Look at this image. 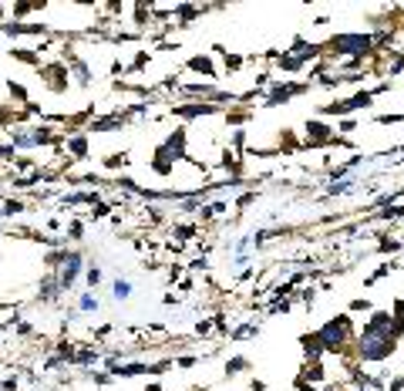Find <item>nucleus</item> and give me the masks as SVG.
Instances as JSON below:
<instances>
[{"label":"nucleus","instance_id":"1","mask_svg":"<svg viewBox=\"0 0 404 391\" xmlns=\"http://www.w3.org/2000/svg\"><path fill=\"white\" fill-rule=\"evenodd\" d=\"M37 78H41V84L48 88L50 95H68V91L75 88L71 68H68L61 57H50V61H44V64L37 68Z\"/></svg>","mask_w":404,"mask_h":391},{"label":"nucleus","instance_id":"26","mask_svg":"<svg viewBox=\"0 0 404 391\" xmlns=\"http://www.w3.org/2000/svg\"><path fill=\"white\" fill-rule=\"evenodd\" d=\"M131 290H135V284H131L128 277H115V280H111V297H115V300H122V304L131 297Z\"/></svg>","mask_w":404,"mask_h":391},{"label":"nucleus","instance_id":"25","mask_svg":"<svg viewBox=\"0 0 404 391\" xmlns=\"http://www.w3.org/2000/svg\"><path fill=\"white\" fill-rule=\"evenodd\" d=\"M101 300L95 297V290H81L77 293V313H98Z\"/></svg>","mask_w":404,"mask_h":391},{"label":"nucleus","instance_id":"43","mask_svg":"<svg viewBox=\"0 0 404 391\" xmlns=\"http://www.w3.org/2000/svg\"><path fill=\"white\" fill-rule=\"evenodd\" d=\"M384 391H404V374H394V378H387V388Z\"/></svg>","mask_w":404,"mask_h":391},{"label":"nucleus","instance_id":"27","mask_svg":"<svg viewBox=\"0 0 404 391\" xmlns=\"http://www.w3.org/2000/svg\"><path fill=\"white\" fill-rule=\"evenodd\" d=\"M84 219H88V223H101V219H111V203H104V199H101V203H95V206L84 212Z\"/></svg>","mask_w":404,"mask_h":391},{"label":"nucleus","instance_id":"34","mask_svg":"<svg viewBox=\"0 0 404 391\" xmlns=\"http://www.w3.org/2000/svg\"><path fill=\"white\" fill-rule=\"evenodd\" d=\"M216 327H212V317H202V320H196V327H192V338H209Z\"/></svg>","mask_w":404,"mask_h":391},{"label":"nucleus","instance_id":"36","mask_svg":"<svg viewBox=\"0 0 404 391\" xmlns=\"http://www.w3.org/2000/svg\"><path fill=\"white\" fill-rule=\"evenodd\" d=\"M357 129H360V122H357V118H340V122H337V135H344V138H347L351 131H357Z\"/></svg>","mask_w":404,"mask_h":391},{"label":"nucleus","instance_id":"33","mask_svg":"<svg viewBox=\"0 0 404 391\" xmlns=\"http://www.w3.org/2000/svg\"><path fill=\"white\" fill-rule=\"evenodd\" d=\"M185 270H189V273H205V270H209V253H199V257H192V260L185 263Z\"/></svg>","mask_w":404,"mask_h":391},{"label":"nucleus","instance_id":"2","mask_svg":"<svg viewBox=\"0 0 404 391\" xmlns=\"http://www.w3.org/2000/svg\"><path fill=\"white\" fill-rule=\"evenodd\" d=\"M313 88V81H293V78H273V84L266 88V98L263 108H279V104H290L293 98H300Z\"/></svg>","mask_w":404,"mask_h":391},{"label":"nucleus","instance_id":"37","mask_svg":"<svg viewBox=\"0 0 404 391\" xmlns=\"http://www.w3.org/2000/svg\"><path fill=\"white\" fill-rule=\"evenodd\" d=\"M91 381H95L98 388H108V385L115 381V374H111V371H91Z\"/></svg>","mask_w":404,"mask_h":391},{"label":"nucleus","instance_id":"5","mask_svg":"<svg viewBox=\"0 0 404 391\" xmlns=\"http://www.w3.org/2000/svg\"><path fill=\"white\" fill-rule=\"evenodd\" d=\"M158 145L176 158V162H185V158H189V125H182V122H178L176 129L165 131V138H162Z\"/></svg>","mask_w":404,"mask_h":391},{"label":"nucleus","instance_id":"42","mask_svg":"<svg viewBox=\"0 0 404 391\" xmlns=\"http://www.w3.org/2000/svg\"><path fill=\"white\" fill-rule=\"evenodd\" d=\"M293 388H297V391H324L320 385H310V381H306V378H300V374L293 378Z\"/></svg>","mask_w":404,"mask_h":391},{"label":"nucleus","instance_id":"23","mask_svg":"<svg viewBox=\"0 0 404 391\" xmlns=\"http://www.w3.org/2000/svg\"><path fill=\"white\" fill-rule=\"evenodd\" d=\"M152 64V51L149 48H142V51H135V57H131V64L125 68V78H131V75H142L145 68Z\"/></svg>","mask_w":404,"mask_h":391},{"label":"nucleus","instance_id":"13","mask_svg":"<svg viewBox=\"0 0 404 391\" xmlns=\"http://www.w3.org/2000/svg\"><path fill=\"white\" fill-rule=\"evenodd\" d=\"M27 209H30V199H24V196H3L0 199V223H7V219H17V216H24Z\"/></svg>","mask_w":404,"mask_h":391},{"label":"nucleus","instance_id":"9","mask_svg":"<svg viewBox=\"0 0 404 391\" xmlns=\"http://www.w3.org/2000/svg\"><path fill=\"white\" fill-rule=\"evenodd\" d=\"M176 158L169 156L162 145H155L152 149V156H149V172L152 176H158V179H169V176H176Z\"/></svg>","mask_w":404,"mask_h":391},{"label":"nucleus","instance_id":"50","mask_svg":"<svg viewBox=\"0 0 404 391\" xmlns=\"http://www.w3.org/2000/svg\"><path fill=\"white\" fill-rule=\"evenodd\" d=\"M0 84H3V81H0Z\"/></svg>","mask_w":404,"mask_h":391},{"label":"nucleus","instance_id":"14","mask_svg":"<svg viewBox=\"0 0 404 391\" xmlns=\"http://www.w3.org/2000/svg\"><path fill=\"white\" fill-rule=\"evenodd\" d=\"M212 54H216V57H219V61H223V71H226V75H239V71H243V64H246V61H250V57H246V54L226 51V48H223V44H212Z\"/></svg>","mask_w":404,"mask_h":391},{"label":"nucleus","instance_id":"7","mask_svg":"<svg viewBox=\"0 0 404 391\" xmlns=\"http://www.w3.org/2000/svg\"><path fill=\"white\" fill-rule=\"evenodd\" d=\"M212 10H226V7H196V3H176V27L178 30H189V27L202 21L205 14Z\"/></svg>","mask_w":404,"mask_h":391},{"label":"nucleus","instance_id":"40","mask_svg":"<svg viewBox=\"0 0 404 391\" xmlns=\"http://www.w3.org/2000/svg\"><path fill=\"white\" fill-rule=\"evenodd\" d=\"M0 391H21V378H17V374L0 378Z\"/></svg>","mask_w":404,"mask_h":391},{"label":"nucleus","instance_id":"8","mask_svg":"<svg viewBox=\"0 0 404 391\" xmlns=\"http://www.w3.org/2000/svg\"><path fill=\"white\" fill-rule=\"evenodd\" d=\"M61 297H64V290H61V284H57V273H48L44 270V277H41V284H37V304H44V307H50V304H61Z\"/></svg>","mask_w":404,"mask_h":391},{"label":"nucleus","instance_id":"19","mask_svg":"<svg viewBox=\"0 0 404 391\" xmlns=\"http://www.w3.org/2000/svg\"><path fill=\"white\" fill-rule=\"evenodd\" d=\"M3 91L10 95V104H30V91H27V84H21V81L14 78H3Z\"/></svg>","mask_w":404,"mask_h":391},{"label":"nucleus","instance_id":"30","mask_svg":"<svg viewBox=\"0 0 404 391\" xmlns=\"http://www.w3.org/2000/svg\"><path fill=\"white\" fill-rule=\"evenodd\" d=\"M145 219H149V226H165V209L158 203H149L145 206Z\"/></svg>","mask_w":404,"mask_h":391},{"label":"nucleus","instance_id":"29","mask_svg":"<svg viewBox=\"0 0 404 391\" xmlns=\"http://www.w3.org/2000/svg\"><path fill=\"white\" fill-rule=\"evenodd\" d=\"M101 280H104V270H101L98 263H88V270H84V284H88V290H98Z\"/></svg>","mask_w":404,"mask_h":391},{"label":"nucleus","instance_id":"45","mask_svg":"<svg viewBox=\"0 0 404 391\" xmlns=\"http://www.w3.org/2000/svg\"><path fill=\"white\" fill-rule=\"evenodd\" d=\"M142 391H165V385H162V381L155 378V381H149V385H145V388H142Z\"/></svg>","mask_w":404,"mask_h":391},{"label":"nucleus","instance_id":"31","mask_svg":"<svg viewBox=\"0 0 404 391\" xmlns=\"http://www.w3.org/2000/svg\"><path fill=\"white\" fill-rule=\"evenodd\" d=\"M212 327H216V334H219V338H229V331H232V327H229V313L226 311L212 313Z\"/></svg>","mask_w":404,"mask_h":391},{"label":"nucleus","instance_id":"38","mask_svg":"<svg viewBox=\"0 0 404 391\" xmlns=\"http://www.w3.org/2000/svg\"><path fill=\"white\" fill-rule=\"evenodd\" d=\"M115 331H118L115 324H101V327H95V331H91V338H95V340H108Z\"/></svg>","mask_w":404,"mask_h":391},{"label":"nucleus","instance_id":"18","mask_svg":"<svg viewBox=\"0 0 404 391\" xmlns=\"http://www.w3.org/2000/svg\"><path fill=\"white\" fill-rule=\"evenodd\" d=\"M128 162H131V149H122V152H108V156L101 158V169L104 172H125L128 169Z\"/></svg>","mask_w":404,"mask_h":391},{"label":"nucleus","instance_id":"49","mask_svg":"<svg viewBox=\"0 0 404 391\" xmlns=\"http://www.w3.org/2000/svg\"><path fill=\"white\" fill-rule=\"evenodd\" d=\"M401 243H404V230H401Z\"/></svg>","mask_w":404,"mask_h":391},{"label":"nucleus","instance_id":"12","mask_svg":"<svg viewBox=\"0 0 404 391\" xmlns=\"http://www.w3.org/2000/svg\"><path fill=\"white\" fill-rule=\"evenodd\" d=\"M131 24H135V34H149L152 27H155V17H152V3H145V0H135L131 3Z\"/></svg>","mask_w":404,"mask_h":391},{"label":"nucleus","instance_id":"41","mask_svg":"<svg viewBox=\"0 0 404 391\" xmlns=\"http://www.w3.org/2000/svg\"><path fill=\"white\" fill-rule=\"evenodd\" d=\"M176 287H178V293H192V290H196V277H192V273H185Z\"/></svg>","mask_w":404,"mask_h":391},{"label":"nucleus","instance_id":"28","mask_svg":"<svg viewBox=\"0 0 404 391\" xmlns=\"http://www.w3.org/2000/svg\"><path fill=\"white\" fill-rule=\"evenodd\" d=\"M10 331H14L17 338H34V334H37V327H34L30 320H24V317H10Z\"/></svg>","mask_w":404,"mask_h":391},{"label":"nucleus","instance_id":"22","mask_svg":"<svg viewBox=\"0 0 404 391\" xmlns=\"http://www.w3.org/2000/svg\"><path fill=\"white\" fill-rule=\"evenodd\" d=\"M84 233H88V219H84V216H71L68 226H64V239H68V243H81Z\"/></svg>","mask_w":404,"mask_h":391},{"label":"nucleus","instance_id":"10","mask_svg":"<svg viewBox=\"0 0 404 391\" xmlns=\"http://www.w3.org/2000/svg\"><path fill=\"white\" fill-rule=\"evenodd\" d=\"M252 115H256V111H252V104H232V108L223 111V122H226L229 131H243L252 122Z\"/></svg>","mask_w":404,"mask_h":391},{"label":"nucleus","instance_id":"44","mask_svg":"<svg viewBox=\"0 0 404 391\" xmlns=\"http://www.w3.org/2000/svg\"><path fill=\"white\" fill-rule=\"evenodd\" d=\"M162 304H165V307H176V304H178V293H165V297H162Z\"/></svg>","mask_w":404,"mask_h":391},{"label":"nucleus","instance_id":"47","mask_svg":"<svg viewBox=\"0 0 404 391\" xmlns=\"http://www.w3.org/2000/svg\"><path fill=\"white\" fill-rule=\"evenodd\" d=\"M351 391H374V388H351Z\"/></svg>","mask_w":404,"mask_h":391},{"label":"nucleus","instance_id":"11","mask_svg":"<svg viewBox=\"0 0 404 391\" xmlns=\"http://www.w3.org/2000/svg\"><path fill=\"white\" fill-rule=\"evenodd\" d=\"M7 57H10V61H17V64L34 68V71L44 64V57H41V51H37L34 44H10V48H7Z\"/></svg>","mask_w":404,"mask_h":391},{"label":"nucleus","instance_id":"20","mask_svg":"<svg viewBox=\"0 0 404 391\" xmlns=\"http://www.w3.org/2000/svg\"><path fill=\"white\" fill-rule=\"evenodd\" d=\"M250 367H252V361L246 358V354H232V358H226V365H223V374H226L229 381H232V378L246 374Z\"/></svg>","mask_w":404,"mask_h":391},{"label":"nucleus","instance_id":"24","mask_svg":"<svg viewBox=\"0 0 404 391\" xmlns=\"http://www.w3.org/2000/svg\"><path fill=\"white\" fill-rule=\"evenodd\" d=\"M259 334V324L256 320H243V324H236L232 331H229V340H250Z\"/></svg>","mask_w":404,"mask_h":391},{"label":"nucleus","instance_id":"32","mask_svg":"<svg viewBox=\"0 0 404 391\" xmlns=\"http://www.w3.org/2000/svg\"><path fill=\"white\" fill-rule=\"evenodd\" d=\"M374 311V304H371V297H354L351 304H347V313H371Z\"/></svg>","mask_w":404,"mask_h":391},{"label":"nucleus","instance_id":"39","mask_svg":"<svg viewBox=\"0 0 404 391\" xmlns=\"http://www.w3.org/2000/svg\"><path fill=\"white\" fill-rule=\"evenodd\" d=\"M252 203H256V189H246L243 196H236V203H232V206H236V209H246V206H252Z\"/></svg>","mask_w":404,"mask_h":391},{"label":"nucleus","instance_id":"3","mask_svg":"<svg viewBox=\"0 0 404 391\" xmlns=\"http://www.w3.org/2000/svg\"><path fill=\"white\" fill-rule=\"evenodd\" d=\"M84 270H88L84 253H81L77 246H71V250H68V260H64V266L57 270V284H61V290H64V293H75L77 280L84 277Z\"/></svg>","mask_w":404,"mask_h":391},{"label":"nucleus","instance_id":"21","mask_svg":"<svg viewBox=\"0 0 404 391\" xmlns=\"http://www.w3.org/2000/svg\"><path fill=\"white\" fill-rule=\"evenodd\" d=\"M199 233H202L199 223H185V219L172 223V239H178V243H189V239H196Z\"/></svg>","mask_w":404,"mask_h":391},{"label":"nucleus","instance_id":"46","mask_svg":"<svg viewBox=\"0 0 404 391\" xmlns=\"http://www.w3.org/2000/svg\"><path fill=\"white\" fill-rule=\"evenodd\" d=\"M14 307H17V300H0V313H3V311H14Z\"/></svg>","mask_w":404,"mask_h":391},{"label":"nucleus","instance_id":"15","mask_svg":"<svg viewBox=\"0 0 404 391\" xmlns=\"http://www.w3.org/2000/svg\"><path fill=\"white\" fill-rule=\"evenodd\" d=\"M48 7V0H17V3H10V21H27L30 14H41Z\"/></svg>","mask_w":404,"mask_h":391},{"label":"nucleus","instance_id":"35","mask_svg":"<svg viewBox=\"0 0 404 391\" xmlns=\"http://www.w3.org/2000/svg\"><path fill=\"white\" fill-rule=\"evenodd\" d=\"M202 358L199 354H176V371H189V367H196Z\"/></svg>","mask_w":404,"mask_h":391},{"label":"nucleus","instance_id":"16","mask_svg":"<svg viewBox=\"0 0 404 391\" xmlns=\"http://www.w3.org/2000/svg\"><path fill=\"white\" fill-rule=\"evenodd\" d=\"M3 138L21 152V156H27V152H34L37 145H34V135H30V129H10V131H3Z\"/></svg>","mask_w":404,"mask_h":391},{"label":"nucleus","instance_id":"4","mask_svg":"<svg viewBox=\"0 0 404 391\" xmlns=\"http://www.w3.org/2000/svg\"><path fill=\"white\" fill-rule=\"evenodd\" d=\"M199 75V78H205V81H219V64H216V57L212 54H205V51H199V54H192L189 61H182L178 64V75Z\"/></svg>","mask_w":404,"mask_h":391},{"label":"nucleus","instance_id":"6","mask_svg":"<svg viewBox=\"0 0 404 391\" xmlns=\"http://www.w3.org/2000/svg\"><path fill=\"white\" fill-rule=\"evenodd\" d=\"M64 156L71 162H88L91 158V135L88 131H68L64 138Z\"/></svg>","mask_w":404,"mask_h":391},{"label":"nucleus","instance_id":"48","mask_svg":"<svg viewBox=\"0 0 404 391\" xmlns=\"http://www.w3.org/2000/svg\"><path fill=\"white\" fill-rule=\"evenodd\" d=\"M398 156H401V158H404V145H401V149H398Z\"/></svg>","mask_w":404,"mask_h":391},{"label":"nucleus","instance_id":"17","mask_svg":"<svg viewBox=\"0 0 404 391\" xmlns=\"http://www.w3.org/2000/svg\"><path fill=\"white\" fill-rule=\"evenodd\" d=\"M300 378H306V381H310V385H324V388H327L330 381V374H327V365H324V361H303L300 365Z\"/></svg>","mask_w":404,"mask_h":391}]
</instances>
